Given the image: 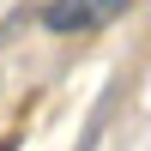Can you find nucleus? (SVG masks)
<instances>
[{
  "mask_svg": "<svg viewBox=\"0 0 151 151\" xmlns=\"http://www.w3.org/2000/svg\"><path fill=\"white\" fill-rule=\"evenodd\" d=\"M121 12H133V0H48L42 6V30L48 36H97Z\"/></svg>",
  "mask_w": 151,
  "mask_h": 151,
  "instance_id": "f257e3e1",
  "label": "nucleus"
}]
</instances>
